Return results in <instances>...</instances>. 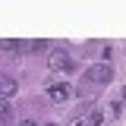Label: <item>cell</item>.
<instances>
[{
	"mask_svg": "<svg viewBox=\"0 0 126 126\" xmlns=\"http://www.w3.org/2000/svg\"><path fill=\"white\" fill-rule=\"evenodd\" d=\"M47 66H50L54 73H60V69H73V60H69L66 50H50V54H47Z\"/></svg>",
	"mask_w": 126,
	"mask_h": 126,
	"instance_id": "obj_3",
	"label": "cell"
},
{
	"mask_svg": "<svg viewBox=\"0 0 126 126\" xmlns=\"http://www.w3.org/2000/svg\"><path fill=\"white\" fill-rule=\"evenodd\" d=\"M19 126H38V123H35V120H22Z\"/></svg>",
	"mask_w": 126,
	"mask_h": 126,
	"instance_id": "obj_10",
	"label": "cell"
},
{
	"mask_svg": "<svg viewBox=\"0 0 126 126\" xmlns=\"http://www.w3.org/2000/svg\"><path fill=\"white\" fill-rule=\"evenodd\" d=\"M0 85H3V88H0V92H3V101H10V94L19 92V82H16L13 76H3V79H0Z\"/></svg>",
	"mask_w": 126,
	"mask_h": 126,
	"instance_id": "obj_5",
	"label": "cell"
},
{
	"mask_svg": "<svg viewBox=\"0 0 126 126\" xmlns=\"http://www.w3.org/2000/svg\"><path fill=\"white\" fill-rule=\"evenodd\" d=\"M32 50H35V54H38V50H47V41L44 38H35V41H32Z\"/></svg>",
	"mask_w": 126,
	"mask_h": 126,
	"instance_id": "obj_9",
	"label": "cell"
},
{
	"mask_svg": "<svg viewBox=\"0 0 126 126\" xmlns=\"http://www.w3.org/2000/svg\"><path fill=\"white\" fill-rule=\"evenodd\" d=\"M3 50H6V54H22V41H16V38H3Z\"/></svg>",
	"mask_w": 126,
	"mask_h": 126,
	"instance_id": "obj_6",
	"label": "cell"
},
{
	"mask_svg": "<svg viewBox=\"0 0 126 126\" xmlns=\"http://www.w3.org/2000/svg\"><path fill=\"white\" fill-rule=\"evenodd\" d=\"M110 79H113V63H94L85 69V82L92 85H107Z\"/></svg>",
	"mask_w": 126,
	"mask_h": 126,
	"instance_id": "obj_1",
	"label": "cell"
},
{
	"mask_svg": "<svg viewBox=\"0 0 126 126\" xmlns=\"http://www.w3.org/2000/svg\"><path fill=\"white\" fill-rule=\"evenodd\" d=\"M69 94H73V85H69V82H50V85H47V98H50L54 104L69 101Z\"/></svg>",
	"mask_w": 126,
	"mask_h": 126,
	"instance_id": "obj_2",
	"label": "cell"
},
{
	"mask_svg": "<svg viewBox=\"0 0 126 126\" xmlns=\"http://www.w3.org/2000/svg\"><path fill=\"white\" fill-rule=\"evenodd\" d=\"M107 113H110V117H123V104H120V101H110Z\"/></svg>",
	"mask_w": 126,
	"mask_h": 126,
	"instance_id": "obj_8",
	"label": "cell"
},
{
	"mask_svg": "<svg viewBox=\"0 0 126 126\" xmlns=\"http://www.w3.org/2000/svg\"><path fill=\"white\" fill-rule=\"evenodd\" d=\"M0 113H3V117H0V120H3V126H10V123H13V107H10V101H3Z\"/></svg>",
	"mask_w": 126,
	"mask_h": 126,
	"instance_id": "obj_7",
	"label": "cell"
},
{
	"mask_svg": "<svg viewBox=\"0 0 126 126\" xmlns=\"http://www.w3.org/2000/svg\"><path fill=\"white\" fill-rule=\"evenodd\" d=\"M123 98H126V88H123Z\"/></svg>",
	"mask_w": 126,
	"mask_h": 126,
	"instance_id": "obj_11",
	"label": "cell"
},
{
	"mask_svg": "<svg viewBox=\"0 0 126 126\" xmlns=\"http://www.w3.org/2000/svg\"><path fill=\"white\" fill-rule=\"evenodd\" d=\"M66 126H104V113H101V110H92V113H79V117H73Z\"/></svg>",
	"mask_w": 126,
	"mask_h": 126,
	"instance_id": "obj_4",
	"label": "cell"
}]
</instances>
